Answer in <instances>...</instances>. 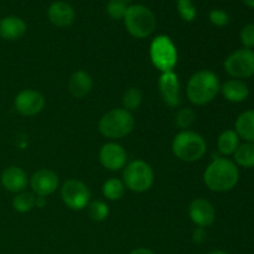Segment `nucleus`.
I'll use <instances>...</instances> for the list:
<instances>
[{
	"mask_svg": "<svg viewBox=\"0 0 254 254\" xmlns=\"http://www.w3.org/2000/svg\"><path fill=\"white\" fill-rule=\"evenodd\" d=\"M61 197L69 210L82 211L91 202V191L86 184L76 179H71L62 185Z\"/></svg>",
	"mask_w": 254,
	"mask_h": 254,
	"instance_id": "9",
	"label": "nucleus"
},
{
	"mask_svg": "<svg viewBox=\"0 0 254 254\" xmlns=\"http://www.w3.org/2000/svg\"><path fill=\"white\" fill-rule=\"evenodd\" d=\"M35 203H36V195L34 192L22 191V192H19L14 197L12 207L16 212L26 213L30 212L35 207Z\"/></svg>",
	"mask_w": 254,
	"mask_h": 254,
	"instance_id": "24",
	"label": "nucleus"
},
{
	"mask_svg": "<svg viewBox=\"0 0 254 254\" xmlns=\"http://www.w3.org/2000/svg\"><path fill=\"white\" fill-rule=\"evenodd\" d=\"M240 39L245 49H254V24H248L241 30Z\"/></svg>",
	"mask_w": 254,
	"mask_h": 254,
	"instance_id": "30",
	"label": "nucleus"
},
{
	"mask_svg": "<svg viewBox=\"0 0 254 254\" xmlns=\"http://www.w3.org/2000/svg\"><path fill=\"white\" fill-rule=\"evenodd\" d=\"M159 92L163 101L171 108L181 104V86L178 74L174 71L163 72L158 81Z\"/></svg>",
	"mask_w": 254,
	"mask_h": 254,
	"instance_id": "11",
	"label": "nucleus"
},
{
	"mask_svg": "<svg viewBox=\"0 0 254 254\" xmlns=\"http://www.w3.org/2000/svg\"><path fill=\"white\" fill-rule=\"evenodd\" d=\"M221 93L231 103H241L250 97V88L242 79L231 78L221 84Z\"/></svg>",
	"mask_w": 254,
	"mask_h": 254,
	"instance_id": "18",
	"label": "nucleus"
},
{
	"mask_svg": "<svg viewBox=\"0 0 254 254\" xmlns=\"http://www.w3.org/2000/svg\"><path fill=\"white\" fill-rule=\"evenodd\" d=\"M0 180H1V185L5 190L15 193L25 191L27 184H29L26 173L24 169L19 168V166H9L5 169Z\"/></svg>",
	"mask_w": 254,
	"mask_h": 254,
	"instance_id": "15",
	"label": "nucleus"
},
{
	"mask_svg": "<svg viewBox=\"0 0 254 254\" xmlns=\"http://www.w3.org/2000/svg\"><path fill=\"white\" fill-rule=\"evenodd\" d=\"M134 117L124 108H114L102 116L98 122V130L111 140H118L129 135L134 129Z\"/></svg>",
	"mask_w": 254,
	"mask_h": 254,
	"instance_id": "3",
	"label": "nucleus"
},
{
	"mask_svg": "<svg viewBox=\"0 0 254 254\" xmlns=\"http://www.w3.org/2000/svg\"><path fill=\"white\" fill-rule=\"evenodd\" d=\"M129 254H155L149 248H136V250H133Z\"/></svg>",
	"mask_w": 254,
	"mask_h": 254,
	"instance_id": "33",
	"label": "nucleus"
},
{
	"mask_svg": "<svg viewBox=\"0 0 254 254\" xmlns=\"http://www.w3.org/2000/svg\"><path fill=\"white\" fill-rule=\"evenodd\" d=\"M45 97L35 89H24L16 94L14 107L17 113L24 117H34L42 112L45 107Z\"/></svg>",
	"mask_w": 254,
	"mask_h": 254,
	"instance_id": "10",
	"label": "nucleus"
},
{
	"mask_svg": "<svg viewBox=\"0 0 254 254\" xmlns=\"http://www.w3.org/2000/svg\"><path fill=\"white\" fill-rule=\"evenodd\" d=\"M103 196L109 201H118L126 193V185L122 180L117 178H112L103 184L102 188Z\"/></svg>",
	"mask_w": 254,
	"mask_h": 254,
	"instance_id": "23",
	"label": "nucleus"
},
{
	"mask_svg": "<svg viewBox=\"0 0 254 254\" xmlns=\"http://www.w3.org/2000/svg\"><path fill=\"white\" fill-rule=\"evenodd\" d=\"M241 138L238 134L232 129H227V130L222 131L217 139V149L223 156H230L235 154L240 146Z\"/></svg>",
	"mask_w": 254,
	"mask_h": 254,
	"instance_id": "21",
	"label": "nucleus"
},
{
	"mask_svg": "<svg viewBox=\"0 0 254 254\" xmlns=\"http://www.w3.org/2000/svg\"><path fill=\"white\" fill-rule=\"evenodd\" d=\"M47 17L57 27H68L74 21V10L68 2L55 1L47 10Z\"/></svg>",
	"mask_w": 254,
	"mask_h": 254,
	"instance_id": "16",
	"label": "nucleus"
},
{
	"mask_svg": "<svg viewBox=\"0 0 254 254\" xmlns=\"http://www.w3.org/2000/svg\"><path fill=\"white\" fill-rule=\"evenodd\" d=\"M243 2H245L247 6L252 7V9H254V0H243Z\"/></svg>",
	"mask_w": 254,
	"mask_h": 254,
	"instance_id": "34",
	"label": "nucleus"
},
{
	"mask_svg": "<svg viewBox=\"0 0 254 254\" xmlns=\"http://www.w3.org/2000/svg\"><path fill=\"white\" fill-rule=\"evenodd\" d=\"M123 20L127 31L135 39H145L150 36L156 27L155 15L144 5L128 6Z\"/></svg>",
	"mask_w": 254,
	"mask_h": 254,
	"instance_id": "5",
	"label": "nucleus"
},
{
	"mask_svg": "<svg viewBox=\"0 0 254 254\" xmlns=\"http://www.w3.org/2000/svg\"><path fill=\"white\" fill-rule=\"evenodd\" d=\"M206 240H207V232H206V228L196 227L192 232L193 243H196V245H202Z\"/></svg>",
	"mask_w": 254,
	"mask_h": 254,
	"instance_id": "32",
	"label": "nucleus"
},
{
	"mask_svg": "<svg viewBox=\"0 0 254 254\" xmlns=\"http://www.w3.org/2000/svg\"><path fill=\"white\" fill-rule=\"evenodd\" d=\"M190 220L197 227H210L216 220V210L212 203L206 198H195L189 206Z\"/></svg>",
	"mask_w": 254,
	"mask_h": 254,
	"instance_id": "13",
	"label": "nucleus"
},
{
	"mask_svg": "<svg viewBox=\"0 0 254 254\" xmlns=\"http://www.w3.org/2000/svg\"><path fill=\"white\" fill-rule=\"evenodd\" d=\"M123 183L133 192H145L154 184V171L148 163L134 160L124 168Z\"/></svg>",
	"mask_w": 254,
	"mask_h": 254,
	"instance_id": "7",
	"label": "nucleus"
},
{
	"mask_svg": "<svg viewBox=\"0 0 254 254\" xmlns=\"http://www.w3.org/2000/svg\"><path fill=\"white\" fill-rule=\"evenodd\" d=\"M93 87V79L91 74L83 69L73 72L68 79V91L74 98L82 99L88 96Z\"/></svg>",
	"mask_w": 254,
	"mask_h": 254,
	"instance_id": "17",
	"label": "nucleus"
},
{
	"mask_svg": "<svg viewBox=\"0 0 254 254\" xmlns=\"http://www.w3.org/2000/svg\"><path fill=\"white\" fill-rule=\"evenodd\" d=\"M223 67L232 78H251L254 76V51L243 47V49L232 52L225 60Z\"/></svg>",
	"mask_w": 254,
	"mask_h": 254,
	"instance_id": "8",
	"label": "nucleus"
},
{
	"mask_svg": "<svg viewBox=\"0 0 254 254\" xmlns=\"http://www.w3.org/2000/svg\"><path fill=\"white\" fill-rule=\"evenodd\" d=\"M176 6H178V11L180 14V16L183 17V20H185L188 22H191L195 20L196 7L193 6L191 0H178Z\"/></svg>",
	"mask_w": 254,
	"mask_h": 254,
	"instance_id": "28",
	"label": "nucleus"
},
{
	"mask_svg": "<svg viewBox=\"0 0 254 254\" xmlns=\"http://www.w3.org/2000/svg\"><path fill=\"white\" fill-rule=\"evenodd\" d=\"M127 9H128V5L123 1H119V0H111L107 4V14L114 20L124 19Z\"/></svg>",
	"mask_w": 254,
	"mask_h": 254,
	"instance_id": "29",
	"label": "nucleus"
},
{
	"mask_svg": "<svg viewBox=\"0 0 254 254\" xmlns=\"http://www.w3.org/2000/svg\"><path fill=\"white\" fill-rule=\"evenodd\" d=\"M208 17H210V21L212 22L215 26L218 27L226 26V25H228V22H230V16H228V14L221 9L211 10Z\"/></svg>",
	"mask_w": 254,
	"mask_h": 254,
	"instance_id": "31",
	"label": "nucleus"
},
{
	"mask_svg": "<svg viewBox=\"0 0 254 254\" xmlns=\"http://www.w3.org/2000/svg\"><path fill=\"white\" fill-rule=\"evenodd\" d=\"M26 22L19 16H6L0 20V37L4 40L21 39L26 32Z\"/></svg>",
	"mask_w": 254,
	"mask_h": 254,
	"instance_id": "19",
	"label": "nucleus"
},
{
	"mask_svg": "<svg viewBox=\"0 0 254 254\" xmlns=\"http://www.w3.org/2000/svg\"><path fill=\"white\" fill-rule=\"evenodd\" d=\"M235 131L241 139L254 144V109L245 111L238 116L235 123Z\"/></svg>",
	"mask_w": 254,
	"mask_h": 254,
	"instance_id": "20",
	"label": "nucleus"
},
{
	"mask_svg": "<svg viewBox=\"0 0 254 254\" xmlns=\"http://www.w3.org/2000/svg\"><path fill=\"white\" fill-rule=\"evenodd\" d=\"M87 212L89 218L94 222H102L106 220L109 215V207L103 201H92L87 206Z\"/></svg>",
	"mask_w": 254,
	"mask_h": 254,
	"instance_id": "26",
	"label": "nucleus"
},
{
	"mask_svg": "<svg viewBox=\"0 0 254 254\" xmlns=\"http://www.w3.org/2000/svg\"><path fill=\"white\" fill-rule=\"evenodd\" d=\"M141 102H143V93H141L140 89L135 88V87L127 89L123 94V98H122L123 108L128 112L136 111L140 107Z\"/></svg>",
	"mask_w": 254,
	"mask_h": 254,
	"instance_id": "25",
	"label": "nucleus"
},
{
	"mask_svg": "<svg viewBox=\"0 0 254 254\" xmlns=\"http://www.w3.org/2000/svg\"><path fill=\"white\" fill-rule=\"evenodd\" d=\"M196 119V112L190 107L180 108L175 114V123L181 130H188Z\"/></svg>",
	"mask_w": 254,
	"mask_h": 254,
	"instance_id": "27",
	"label": "nucleus"
},
{
	"mask_svg": "<svg viewBox=\"0 0 254 254\" xmlns=\"http://www.w3.org/2000/svg\"><path fill=\"white\" fill-rule=\"evenodd\" d=\"M119 1H123V2H126V4H128V2H130L131 0H119Z\"/></svg>",
	"mask_w": 254,
	"mask_h": 254,
	"instance_id": "36",
	"label": "nucleus"
},
{
	"mask_svg": "<svg viewBox=\"0 0 254 254\" xmlns=\"http://www.w3.org/2000/svg\"><path fill=\"white\" fill-rule=\"evenodd\" d=\"M220 91L221 82L217 74L210 69H201L189 79L186 96L195 106H206L217 97Z\"/></svg>",
	"mask_w": 254,
	"mask_h": 254,
	"instance_id": "2",
	"label": "nucleus"
},
{
	"mask_svg": "<svg viewBox=\"0 0 254 254\" xmlns=\"http://www.w3.org/2000/svg\"><path fill=\"white\" fill-rule=\"evenodd\" d=\"M233 158H235V164L237 166L246 169L254 168V144H240L238 149L233 154Z\"/></svg>",
	"mask_w": 254,
	"mask_h": 254,
	"instance_id": "22",
	"label": "nucleus"
},
{
	"mask_svg": "<svg viewBox=\"0 0 254 254\" xmlns=\"http://www.w3.org/2000/svg\"><path fill=\"white\" fill-rule=\"evenodd\" d=\"M59 176L55 171L49 170V169H41L36 171L30 179V186H31L32 192L36 196H46L51 195L59 188Z\"/></svg>",
	"mask_w": 254,
	"mask_h": 254,
	"instance_id": "14",
	"label": "nucleus"
},
{
	"mask_svg": "<svg viewBox=\"0 0 254 254\" xmlns=\"http://www.w3.org/2000/svg\"><path fill=\"white\" fill-rule=\"evenodd\" d=\"M171 149L179 160L195 163L203 158L207 150V144L203 136L198 133L192 130H183L175 135Z\"/></svg>",
	"mask_w": 254,
	"mask_h": 254,
	"instance_id": "4",
	"label": "nucleus"
},
{
	"mask_svg": "<svg viewBox=\"0 0 254 254\" xmlns=\"http://www.w3.org/2000/svg\"><path fill=\"white\" fill-rule=\"evenodd\" d=\"M127 159L128 154L126 149L114 141L106 143L99 150V163L109 171H118L126 168Z\"/></svg>",
	"mask_w": 254,
	"mask_h": 254,
	"instance_id": "12",
	"label": "nucleus"
},
{
	"mask_svg": "<svg viewBox=\"0 0 254 254\" xmlns=\"http://www.w3.org/2000/svg\"><path fill=\"white\" fill-rule=\"evenodd\" d=\"M149 55L154 66L161 72L174 71L178 64V50L173 40L166 35H159L151 41Z\"/></svg>",
	"mask_w": 254,
	"mask_h": 254,
	"instance_id": "6",
	"label": "nucleus"
},
{
	"mask_svg": "<svg viewBox=\"0 0 254 254\" xmlns=\"http://www.w3.org/2000/svg\"><path fill=\"white\" fill-rule=\"evenodd\" d=\"M240 181V170L228 158H216L203 173V183L213 192H227Z\"/></svg>",
	"mask_w": 254,
	"mask_h": 254,
	"instance_id": "1",
	"label": "nucleus"
},
{
	"mask_svg": "<svg viewBox=\"0 0 254 254\" xmlns=\"http://www.w3.org/2000/svg\"><path fill=\"white\" fill-rule=\"evenodd\" d=\"M208 254H230V253H227L226 252V251H212V252H210Z\"/></svg>",
	"mask_w": 254,
	"mask_h": 254,
	"instance_id": "35",
	"label": "nucleus"
}]
</instances>
